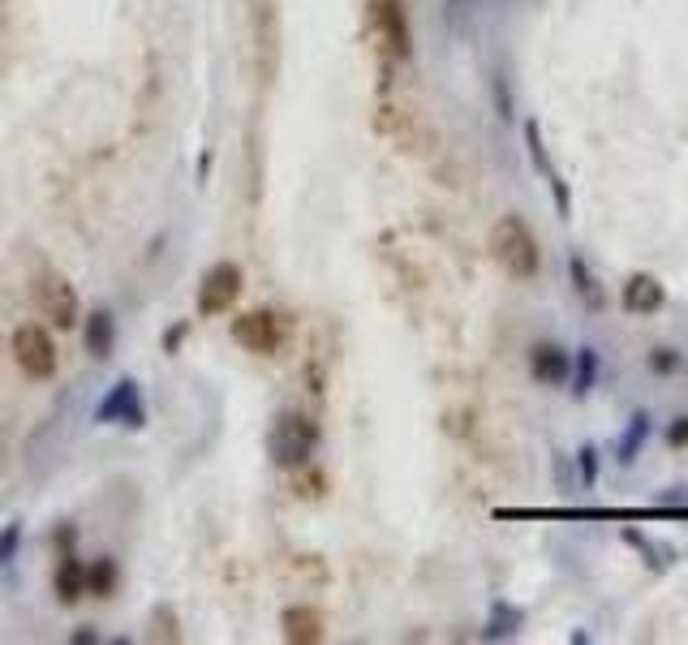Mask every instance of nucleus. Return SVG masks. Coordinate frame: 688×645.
<instances>
[{"mask_svg":"<svg viewBox=\"0 0 688 645\" xmlns=\"http://www.w3.org/2000/svg\"><path fill=\"white\" fill-rule=\"evenodd\" d=\"M594 370H598V357L594 349H581L577 357H572V392L585 396L594 387Z\"/></svg>","mask_w":688,"mask_h":645,"instance_id":"obj_16","label":"nucleus"},{"mask_svg":"<svg viewBox=\"0 0 688 645\" xmlns=\"http://www.w3.org/2000/svg\"><path fill=\"white\" fill-rule=\"evenodd\" d=\"M516 620H521V615H516L512 607H499L495 611V620H491V628H486V637H491V641H499V637H508V633H516Z\"/></svg>","mask_w":688,"mask_h":645,"instance_id":"obj_19","label":"nucleus"},{"mask_svg":"<svg viewBox=\"0 0 688 645\" xmlns=\"http://www.w3.org/2000/svg\"><path fill=\"white\" fill-rule=\"evenodd\" d=\"M82 340H86V353H91V357H108L112 353V340H117V327H112V319L99 310V314H91V319H86Z\"/></svg>","mask_w":688,"mask_h":645,"instance_id":"obj_12","label":"nucleus"},{"mask_svg":"<svg viewBox=\"0 0 688 645\" xmlns=\"http://www.w3.org/2000/svg\"><path fill=\"white\" fill-rule=\"evenodd\" d=\"M594 448H581V469H585V482H594V469H598V461H594Z\"/></svg>","mask_w":688,"mask_h":645,"instance_id":"obj_22","label":"nucleus"},{"mask_svg":"<svg viewBox=\"0 0 688 645\" xmlns=\"http://www.w3.org/2000/svg\"><path fill=\"white\" fill-rule=\"evenodd\" d=\"M233 340L241 344V349H250V353H276L280 349V340H284V327L280 319L271 310H250V314H241V319L233 323Z\"/></svg>","mask_w":688,"mask_h":645,"instance_id":"obj_5","label":"nucleus"},{"mask_svg":"<svg viewBox=\"0 0 688 645\" xmlns=\"http://www.w3.org/2000/svg\"><path fill=\"white\" fill-rule=\"evenodd\" d=\"M86 590V572L74 555L61 559V568H56V594H61V602H78Z\"/></svg>","mask_w":688,"mask_h":645,"instance_id":"obj_13","label":"nucleus"},{"mask_svg":"<svg viewBox=\"0 0 688 645\" xmlns=\"http://www.w3.org/2000/svg\"><path fill=\"white\" fill-rule=\"evenodd\" d=\"M112 590H117V564H112V559H99L95 572H91V594L108 598Z\"/></svg>","mask_w":688,"mask_h":645,"instance_id":"obj_18","label":"nucleus"},{"mask_svg":"<svg viewBox=\"0 0 688 645\" xmlns=\"http://www.w3.org/2000/svg\"><path fill=\"white\" fill-rule=\"evenodd\" d=\"M525 138H529V155H534V164H542V172H547V181L555 185V203H559V211H568L564 185H559V172H555V168H551V160H547V147H542V134H538V125H534V121L525 125Z\"/></svg>","mask_w":688,"mask_h":645,"instance_id":"obj_14","label":"nucleus"},{"mask_svg":"<svg viewBox=\"0 0 688 645\" xmlns=\"http://www.w3.org/2000/svg\"><path fill=\"white\" fill-rule=\"evenodd\" d=\"M671 366H680V357H671L667 349H658L654 353V370H671Z\"/></svg>","mask_w":688,"mask_h":645,"instance_id":"obj_23","label":"nucleus"},{"mask_svg":"<svg viewBox=\"0 0 688 645\" xmlns=\"http://www.w3.org/2000/svg\"><path fill=\"white\" fill-rule=\"evenodd\" d=\"M237 297H241V267L237 263H215L203 276V289H198V310L203 314H224Z\"/></svg>","mask_w":688,"mask_h":645,"instance_id":"obj_6","label":"nucleus"},{"mask_svg":"<svg viewBox=\"0 0 688 645\" xmlns=\"http://www.w3.org/2000/svg\"><path fill=\"white\" fill-rule=\"evenodd\" d=\"M13 547H18V525H9L0 534V564H5V555H13Z\"/></svg>","mask_w":688,"mask_h":645,"instance_id":"obj_21","label":"nucleus"},{"mask_svg":"<svg viewBox=\"0 0 688 645\" xmlns=\"http://www.w3.org/2000/svg\"><path fill=\"white\" fill-rule=\"evenodd\" d=\"M280 628H284V641H293V645H319L327 637V624H323L319 607H306V602L284 607Z\"/></svg>","mask_w":688,"mask_h":645,"instance_id":"obj_9","label":"nucleus"},{"mask_svg":"<svg viewBox=\"0 0 688 645\" xmlns=\"http://www.w3.org/2000/svg\"><path fill=\"white\" fill-rule=\"evenodd\" d=\"M529 375H534L538 383H547V387L568 383V375H572V353L564 349V344H555V340L534 344V349H529Z\"/></svg>","mask_w":688,"mask_h":645,"instance_id":"obj_8","label":"nucleus"},{"mask_svg":"<svg viewBox=\"0 0 688 645\" xmlns=\"http://www.w3.org/2000/svg\"><path fill=\"white\" fill-rule=\"evenodd\" d=\"M319 448V426H314L306 413H280L276 426L267 435V452L280 469H301Z\"/></svg>","mask_w":688,"mask_h":645,"instance_id":"obj_2","label":"nucleus"},{"mask_svg":"<svg viewBox=\"0 0 688 645\" xmlns=\"http://www.w3.org/2000/svg\"><path fill=\"white\" fill-rule=\"evenodd\" d=\"M13 362L26 379H52L56 375V344L43 332V323H22L13 332Z\"/></svg>","mask_w":688,"mask_h":645,"instance_id":"obj_4","label":"nucleus"},{"mask_svg":"<svg viewBox=\"0 0 688 645\" xmlns=\"http://www.w3.org/2000/svg\"><path fill=\"white\" fill-rule=\"evenodd\" d=\"M31 301H35V310L43 314V319H48L52 327H61V332L78 327V293H74V284H69L61 271H52V267L35 271Z\"/></svg>","mask_w":688,"mask_h":645,"instance_id":"obj_3","label":"nucleus"},{"mask_svg":"<svg viewBox=\"0 0 688 645\" xmlns=\"http://www.w3.org/2000/svg\"><path fill=\"white\" fill-rule=\"evenodd\" d=\"M667 443H671V448H684V443H688V418H680L676 426L667 430Z\"/></svg>","mask_w":688,"mask_h":645,"instance_id":"obj_20","label":"nucleus"},{"mask_svg":"<svg viewBox=\"0 0 688 645\" xmlns=\"http://www.w3.org/2000/svg\"><path fill=\"white\" fill-rule=\"evenodd\" d=\"M645 435H650V418H645V413H641V418H633V422H628V435H624V443H620V452H615V456H620V465H628V461H633L637 443H645Z\"/></svg>","mask_w":688,"mask_h":645,"instance_id":"obj_17","label":"nucleus"},{"mask_svg":"<svg viewBox=\"0 0 688 645\" xmlns=\"http://www.w3.org/2000/svg\"><path fill=\"white\" fill-rule=\"evenodd\" d=\"M620 301H624L628 314H658V310H663V301H667V289L654 276H633L624 284Z\"/></svg>","mask_w":688,"mask_h":645,"instance_id":"obj_11","label":"nucleus"},{"mask_svg":"<svg viewBox=\"0 0 688 645\" xmlns=\"http://www.w3.org/2000/svg\"><path fill=\"white\" fill-rule=\"evenodd\" d=\"M568 271H572V284H577V293L585 297V306H602V293H598V280L590 276V267H585V258H577V254H572L568 258Z\"/></svg>","mask_w":688,"mask_h":645,"instance_id":"obj_15","label":"nucleus"},{"mask_svg":"<svg viewBox=\"0 0 688 645\" xmlns=\"http://www.w3.org/2000/svg\"><path fill=\"white\" fill-rule=\"evenodd\" d=\"M491 258L508 271L512 280H534L538 267H542V250H538V237L529 233V224L521 215H504V220L491 224Z\"/></svg>","mask_w":688,"mask_h":645,"instance_id":"obj_1","label":"nucleus"},{"mask_svg":"<svg viewBox=\"0 0 688 645\" xmlns=\"http://www.w3.org/2000/svg\"><path fill=\"white\" fill-rule=\"evenodd\" d=\"M370 22H375L379 43L396 56V61H405V56L413 52V48H409V22H405V9H400L396 0H375V5H370Z\"/></svg>","mask_w":688,"mask_h":645,"instance_id":"obj_7","label":"nucleus"},{"mask_svg":"<svg viewBox=\"0 0 688 645\" xmlns=\"http://www.w3.org/2000/svg\"><path fill=\"white\" fill-rule=\"evenodd\" d=\"M99 418L104 422H125V426H142V400H138V387L121 379L112 387V396L104 400V409H99Z\"/></svg>","mask_w":688,"mask_h":645,"instance_id":"obj_10","label":"nucleus"}]
</instances>
